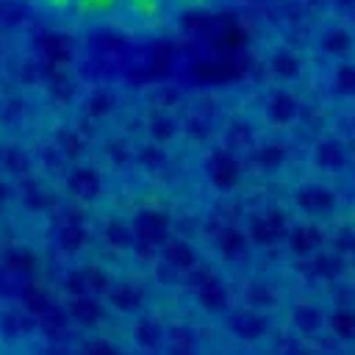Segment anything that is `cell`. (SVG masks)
<instances>
[{
    "instance_id": "obj_9",
    "label": "cell",
    "mask_w": 355,
    "mask_h": 355,
    "mask_svg": "<svg viewBox=\"0 0 355 355\" xmlns=\"http://www.w3.org/2000/svg\"><path fill=\"white\" fill-rule=\"evenodd\" d=\"M305 316H302V322H305V327H316V322H319V316H313L316 311H302Z\"/></svg>"
},
{
    "instance_id": "obj_3",
    "label": "cell",
    "mask_w": 355,
    "mask_h": 355,
    "mask_svg": "<svg viewBox=\"0 0 355 355\" xmlns=\"http://www.w3.org/2000/svg\"><path fill=\"white\" fill-rule=\"evenodd\" d=\"M316 161H319L322 166H327V169H338V166H344L347 153H344V147H341L338 141H324V144L316 150Z\"/></svg>"
},
{
    "instance_id": "obj_5",
    "label": "cell",
    "mask_w": 355,
    "mask_h": 355,
    "mask_svg": "<svg viewBox=\"0 0 355 355\" xmlns=\"http://www.w3.org/2000/svg\"><path fill=\"white\" fill-rule=\"evenodd\" d=\"M324 47H327V53H347L349 47H352V36L347 33V31H330L327 36H324Z\"/></svg>"
},
{
    "instance_id": "obj_7",
    "label": "cell",
    "mask_w": 355,
    "mask_h": 355,
    "mask_svg": "<svg viewBox=\"0 0 355 355\" xmlns=\"http://www.w3.org/2000/svg\"><path fill=\"white\" fill-rule=\"evenodd\" d=\"M319 239H322V236H319L316 227H305V230L297 236V250H302V252H305V250H313V247L319 244Z\"/></svg>"
},
{
    "instance_id": "obj_4",
    "label": "cell",
    "mask_w": 355,
    "mask_h": 355,
    "mask_svg": "<svg viewBox=\"0 0 355 355\" xmlns=\"http://www.w3.org/2000/svg\"><path fill=\"white\" fill-rule=\"evenodd\" d=\"M330 327L341 338H355V313L352 311H336L330 316Z\"/></svg>"
},
{
    "instance_id": "obj_8",
    "label": "cell",
    "mask_w": 355,
    "mask_h": 355,
    "mask_svg": "<svg viewBox=\"0 0 355 355\" xmlns=\"http://www.w3.org/2000/svg\"><path fill=\"white\" fill-rule=\"evenodd\" d=\"M338 269H341V263H338V258H324V261H319V272H324L327 277H333V275H338Z\"/></svg>"
},
{
    "instance_id": "obj_6",
    "label": "cell",
    "mask_w": 355,
    "mask_h": 355,
    "mask_svg": "<svg viewBox=\"0 0 355 355\" xmlns=\"http://www.w3.org/2000/svg\"><path fill=\"white\" fill-rule=\"evenodd\" d=\"M336 86L341 94H355V67L347 64V67H338L336 72Z\"/></svg>"
},
{
    "instance_id": "obj_2",
    "label": "cell",
    "mask_w": 355,
    "mask_h": 355,
    "mask_svg": "<svg viewBox=\"0 0 355 355\" xmlns=\"http://www.w3.org/2000/svg\"><path fill=\"white\" fill-rule=\"evenodd\" d=\"M300 202H302L308 211H330V208L336 205V197H333L327 189L311 186V189H302V194H300Z\"/></svg>"
},
{
    "instance_id": "obj_1",
    "label": "cell",
    "mask_w": 355,
    "mask_h": 355,
    "mask_svg": "<svg viewBox=\"0 0 355 355\" xmlns=\"http://www.w3.org/2000/svg\"><path fill=\"white\" fill-rule=\"evenodd\" d=\"M42 19L83 33H161L202 8L211 0H11Z\"/></svg>"
}]
</instances>
